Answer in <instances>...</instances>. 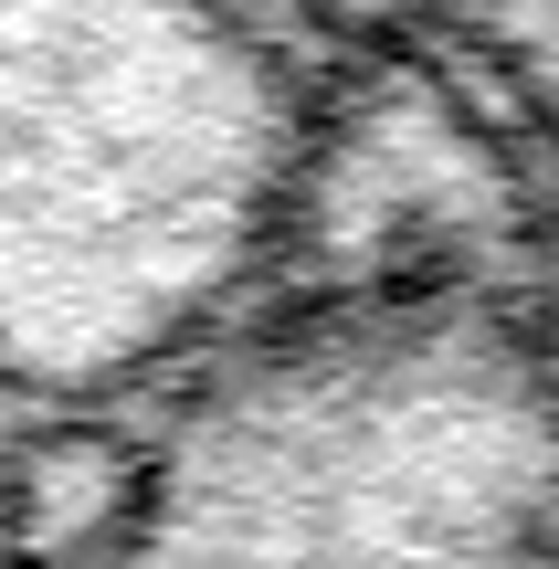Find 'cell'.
Listing matches in <instances>:
<instances>
[{
  "label": "cell",
  "mask_w": 559,
  "mask_h": 569,
  "mask_svg": "<svg viewBox=\"0 0 559 569\" xmlns=\"http://www.w3.org/2000/svg\"><path fill=\"white\" fill-rule=\"evenodd\" d=\"M317 180V96L253 0H0V359L106 422L253 327Z\"/></svg>",
  "instance_id": "2"
},
{
  "label": "cell",
  "mask_w": 559,
  "mask_h": 569,
  "mask_svg": "<svg viewBox=\"0 0 559 569\" xmlns=\"http://www.w3.org/2000/svg\"><path fill=\"white\" fill-rule=\"evenodd\" d=\"M74 569H559V327L422 264L296 284L106 453Z\"/></svg>",
  "instance_id": "1"
}]
</instances>
